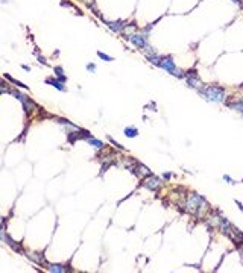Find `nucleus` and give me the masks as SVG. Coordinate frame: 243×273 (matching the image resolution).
<instances>
[{
  "instance_id": "19",
  "label": "nucleus",
  "mask_w": 243,
  "mask_h": 273,
  "mask_svg": "<svg viewBox=\"0 0 243 273\" xmlns=\"http://www.w3.org/2000/svg\"><path fill=\"white\" fill-rule=\"evenodd\" d=\"M236 203H237V205H239V208H240V210H242V211H243V205H242V203H240V202H239V200H236Z\"/></svg>"
},
{
  "instance_id": "8",
  "label": "nucleus",
  "mask_w": 243,
  "mask_h": 273,
  "mask_svg": "<svg viewBox=\"0 0 243 273\" xmlns=\"http://www.w3.org/2000/svg\"><path fill=\"white\" fill-rule=\"evenodd\" d=\"M187 82H188L190 87H193V88H198V90L202 88V84H200V81H199L198 78H188Z\"/></svg>"
},
{
  "instance_id": "12",
  "label": "nucleus",
  "mask_w": 243,
  "mask_h": 273,
  "mask_svg": "<svg viewBox=\"0 0 243 273\" xmlns=\"http://www.w3.org/2000/svg\"><path fill=\"white\" fill-rule=\"evenodd\" d=\"M23 106H24L26 112H30L32 109H35V108H36V105L34 103V102H30V100H28V102H26V103H23Z\"/></svg>"
},
{
  "instance_id": "1",
  "label": "nucleus",
  "mask_w": 243,
  "mask_h": 273,
  "mask_svg": "<svg viewBox=\"0 0 243 273\" xmlns=\"http://www.w3.org/2000/svg\"><path fill=\"white\" fill-rule=\"evenodd\" d=\"M186 206H187V211H188V212L199 214V210H205V208L208 206V203L205 202L204 197H200L199 194H194V193H192V194L188 196V199H187Z\"/></svg>"
},
{
  "instance_id": "17",
  "label": "nucleus",
  "mask_w": 243,
  "mask_h": 273,
  "mask_svg": "<svg viewBox=\"0 0 243 273\" xmlns=\"http://www.w3.org/2000/svg\"><path fill=\"white\" fill-rule=\"evenodd\" d=\"M55 71H56V76H58V78H59V79H62V81H65V76H64V74H62V73H64V71H62V68L56 67V68H55Z\"/></svg>"
},
{
  "instance_id": "10",
  "label": "nucleus",
  "mask_w": 243,
  "mask_h": 273,
  "mask_svg": "<svg viewBox=\"0 0 243 273\" xmlns=\"http://www.w3.org/2000/svg\"><path fill=\"white\" fill-rule=\"evenodd\" d=\"M46 82H47V84H52L55 88L61 90V91H65V87H64V85H62L59 81H55V79H46Z\"/></svg>"
},
{
  "instance_id": "9",
  "label": "nucleus",
  "mask_w": 243,
  "mask_h": 273,
  "mask_svg": "<svg viewBox=\"0 0 243 273\" xmlns=\"http://www.w3.org/2000/svg\"><path fill=\"white\" fill-rule=\"evenodd\" d=\"M125 135L128 137V138H132V137H137L138 135V131H137V127H126L125 129Z\"/></svg>"
},
{
  "instance_id": "5",
  "label": "nucleus",
  "mask_w": 243,
  "mask_h": 273,
  "mask_svg": "<svg viewBox=\"0 0 243 273\" xmlns=\"http://www.w3.org/2000/svg\"><path fill=\"white\" fill-rule=\"evenodd\" d=\"M128 38L137 47H146V38H144V36H141V35H129Z\"/></svg>"
},
{
  "instance_id": "13",
  "label": "nucleus",
  "mask_w": 243,
  "mask_h": 273,
  "mask_svg": "<svg viewBox=\"0 0 243 273\" xmlns=\"http://www.w3.org/2000/svg\"><path fill=\"white\" fill-rule=\"evenodd\" d=\"M5 241H8V244L11 246V247H12L14 250H17V252H20V250H22V249H20V246H18L17 243H15L14 240H9V238H6V237H5Z\"/></svg>"
},
{
  "instance_id": "20",
  "label": "nucleus",
  "mask_w": 243,
  "mask_h": 273,
  "mask_svg": "<svg viewBox=\"0 0 243 273\" xmlns=\"http://www.w3.org/2000/svg\"><path fill=\"white\" fill-rule=\"evenodd\" d=\"M88 70H91V71L94 70V65H93V64H90V65H88Z\"/></svg>"
},
{
  "instance_id": "15",
  "label": "nucleus",
  "mask_w": 243,
  "mask_h": 273,
  "mask_svg": "<svg viewBox=\"0 0 243 273\" xmlns=\"http://www.w3.org/2000/svg\"><path fill=\"white\" fill-rule=\"evenodd\" d=\"M97 56H99V58H102L103 61H114V58H113V56H108V55H105V53H102V52H97Z\"/></svg>"
},
{
  "instance_id": "16",
  "label": "nucleus",
  "mask_w": 243,
  "mask_h": 273,
  "mask_svg": "<svg viewBox=\"0 0 243 273\" xmlns=\"http://www.w3.org/2000/svg\"><path fill=\"white\" fill-rule=\"evenodd\" d=\"M138 170H141V175H151V170L143 164H138Z\"/></svg>"
},
{
  "instance_id": "6",
  "label": "nucleus",
  "mask_w": 243,
  "mask_h": 273,
  "mask_svg": "<svg viewBox=\"0 0 243 273\" xmlns=\"http://www.w3.org/2000/svg\"><path fill=\"white\" fill-rule=\"evenodd\" d=\"M107 24H108V28L111 30H114V32H120L122 29H123V26H125L123 21H120V20L119 21H108Z\"/></svg>"
},
{
  "instance_id": "14",
  "label": "nucleus",
  "mask_w": 243,
  "mask_h": 273,
  "mask_svg": "<svg viewBox=\"0 0 243 273\" xmlns=\"http://www.w3.org/2000/svg\"><path fill=\"white\" fill-rule=\"evenodd\" d=\"M88 143H90V144H93V146H94V147H97V149H102V147H103V143H102V141H99V140H93V138H90Z\"/></svg>"
},
{
  "instance_id": "7",
  "label": "nucleus",
  "mask_w": 243,
  "mask_h": 273,
  "mask_svg": "<svg viewBox=\"0 0 243 273\" xmlns=\"http://www.w3.org/2000/svg\"><path fill=\"white\" fill-rule=\"evenodd\" d=\"M47 270H49V272H53V273H64V272H65V267L61 266V264H49V266H47Z\"/></svg>"
},
{
  "instance_id": "3",
  "label": "nucleus",
  "mask_w": 243,
  "mask_h": 273,
  "mask_svg": "<svg viewBox=\"0 0 243 273\" xmlns=\"http://www.w3.org/2000/svg\"><path fill=\"white\" fill-rule=\"evenodd\" d=\"M160 67H163L164 70H167L169 73H172V74H175V76H181V71L175 67V62H173V59L170 56L163 58L161 62H160Z\"/></svg>"
},
{
  "instance_id": "11",
  "label": "nucleus",
  "mask_w": 243,
  "mask_h": 273,
  "mask_svg": "<svg viewBox=\"0 0 243 273\" xmlns=\"http://www.w3.org/2000/svg\"><path fill=\"white\" fill-rule=\"evenodd\" d=\"M28 256H29L32 261H35L36 264H41V263H43V256H41L40 253H29Z\"/></svg>"
},
{
  "instance_id": "4",
  "label": "nucleus",
  "mask_w": 243,
  "mask_h": 273,
  "mask_svg": "<svg viewBox=\"0 0 243 273\" xmlns=\"http://www.w3.org/2000/svg\"><path fill=\"white\" fill-rule=\"evenodd\" d=\"M160 185H161V179L157 178V176H151L149 179H146L143 182V187H146L147 190H157L160 188Z\"/></svg>"
},
{
  "instance_id": "18",
  "label": "nucleus",
  "mask_w": 243,
  "mask_h": 273,
  "mask_svg": "<svg viewBox=\"0 0 243 273\" xmlns=\"http://www.w3.org/2000/svg\"><path fill=\"white\" fill-rule=\"evenodd\" d=\"M223 178H225L226 181H230V182H231V184H234V181H232V179L230 178V176H228V175H225V176H223Z\"/></svg>"
},
{
  "instance_id": "2",
  "label": "nucleus",
  "mask_w": 243,
  "mask_h": 273,
  "mask_svg": "<svg viewBox=\"0 0 243 273\" xmlns=\"http://www.w3.org/2000/svg\"><path fill=\"white\" fill-rule=\"evenodd\" d=\"M200 93H204V97L211 102H222L225 96L223 88L220 87H208V88H200Z\"/></svg>"
}]
</instances>
